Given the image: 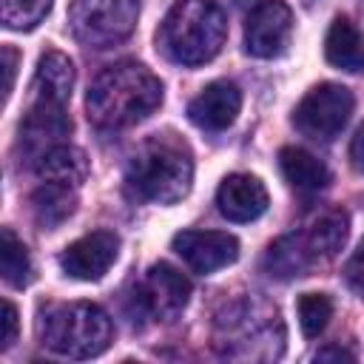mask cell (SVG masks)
<instances>
[{
	"label": "cell",
	"mask_w": 364,
	"mask_h": 364,
	"mask_svg": "<svg viewBox=\"0 0 364 364\" xmlns=\"http://www.w3.org/2000/svg\"><path fill=\"white\" fill-rule=\"evenodd\" d=\"M0 236H3V245H0V270H3V279L11 287H26L31 282V259H28V250H26V245L9 228H3Z\"/></svg>",
	"instance_id": "obj_22"
},
{
	"label": "cell",
	"mask_w": 364,
	"mask_h": 364,
	"mask_svg": "<svg viewBox=\"0 0 364 364\" xmlns=\"http://www.w3.org/2000/svg\"><path fill=\"white\" fill-rule=\"evenodd\" d=\"M3 71H6V85H3V100H9L14 88V74H17V51L11 46H3Z\"/></svg>",
	"instance_id": "obj_27"
},
{
	"label": "cell",
	"mask_w": 364,
	"mask_h": 364,
	"mask_svg": "<svg viewBox=\"0 0 364 364\" xmlns=\"http://www.w3.org/2000/svg\"><path fill=\"white\" fill-rule=\"evenodd\" d=\"M71 134V119L65 114V105L31 100L23 122H20V151L26 162L37 165L51 148L63 145V139Z\"/></svg>",
	"instance_id": "obj_9"
},
{
	"label": "cell",
	"mask_w": 364,
	"mask_h": 364,
	"mask_svg": "<svg viewBox=\"0 0 364 364\" xmlns=\"http://www.w3.org/2000/svg\"><path fill=\"white\" fill-rule=\"evenodd\" d=\"M333 318V301L324 293H304L299 299V324L307 338H316Z\"/></svg>",
	"instance_id": "obj_23"
},
{
	"label": "cell",
	"mask_w": 364,
	"mask_h": 364,
	"mask_svg": "<svg viewBox=\"0 0 364 364\" xmlns=\"http://www.w3.org/2000/svg\"><path fill=\"white\" fill-rule=\"evenodd\" d=\"M353 114V94L338 82H321L310 88L293 111V125L310 139H333L341 134Z\"/></svg>",
	"instance_id": "obj_7"
},
{
	"label": "cell",
	"mask_w": 364,
	"mask_h": 364,
	"mask_svg": "<svg viewBox=\"0 0 364 364\" xmlns=\"http://www.w3.org/2000/svg\"><path fill=\"white\" fill-rule=\"evenodd\" d=\"M344 282L353 293H358L364 299V242L353 250V256L344 264Z\"/></svg>",
	"instance_id": "obj_25"
},
{
	"label": "cell",
	"mask_w": 364,
	"mask_h": 364,
	"mask_svg": "<svg viewBox=\"0 0 364 364\" xmlns=\"http://www.w3.org/2000/svg\"><path fill=\"white\" fill-rule=\"evenodd\" d=\"M313 267H316V259L301 230L276 239L264 253V270L276 279H299V276H307Z\"/></svg>",
	"instance_id": "obj_17"
},
{
	"label": "cell",
	"mask_w": 364,
	"mask_h": 364,
	"mask_svg": "<svg viewBox=\"0 0 364 364\" xmlns=\"http://www.w3.org/2000/svg\"><path fill=\"white\" fill-rule=\"evenodd\" d=\"M117 253H119L117 233H111V230H94V233H85L82 239L71 242L60 253V267L71 279L94 282V279H102L108 273V267L117 262Z\"/></svg>",
	"instance_id": "obj_12"
},
{
	"label": "cell",
	"mask_w": 364,
	"mask_h": 364,
	"mask_svg": "<svg viewBox=\"0 0 364 364\" xmlns=\"http://www.w3.org/2000/svg\"><path fill=\"white\" fill-rule=\"evenodd\" d=\"M350 159H353V165L358 171H364V125L355 131V136L350 142Z\"/></svg>",
	"instance_id": "obj_28"
},
{
	"label": "cell",
	"mask_w": 364,
	"mask_h": 364,
	"mask_svg": "<svg viewBox=\"0 0 364 364\" xmlns=\"http://www.w3.org/2000/svg\"><path fill=\"white\" fill-rule=\"evenodd\" d=\"M37 336L43 347H48L57 355L94 358L108 350L114 330L102 307L91 301H71L51 304L37 321Z\"/></svg>",
	"instance_id": "obj_5"
},
{
	"label": "cell",
	"mask_w": 364,
	"mask_h": 364,
	"mask_svg": "<svg viewBox=\"0 0 364 364\" xmlns=\"http://www.w3.org/2000/svg\"><path fill=\"white\" fill-rule=\"evenodd\" d=\"M279 168L284 173V179L296 188V191H304V193H313V191H321L327 182H330V171L327 165L307 154L304 148H282L279 151Z\"/></svg>",
	"instance_id": "obj_18"
},
{
	"label": "cell",
	"mask_w": 364,
	"mask_h": 364,
	"mask_svg": "<svg viewBox=\"0 0 364 364\" xmlns=\"http://www.w3.org/2000/svg\"><path fill=\"white\" fill-rule=\"evenodd\" d=\"M162 102V82L142 63L122 60L97 74L88 88V119L102 131H122L142 122Z\"/></svg>",
	"instance_id": "obj_1"
},
{
	"label": "cell",
	"mask_w": 364,
	"mask_h": 364,
	"mask_svg": "<svg viewBox=\"0 0 364 364\" xmlns=\"http://www.w3.org/2000/svg\"><path fill=\"white\" fill-rule=\"evenodd\" d=\"M54 0H3V23L9 28H34L48 11Z\"/></svg>",
	"instance_id": "obj_24"
},
{
	"label": "cell",
	"mask_w": 364,
	"mask_h": 364,
	"mask_svg": "<svg viewBox=\"0 0 364 364\" xmlns=\"http://www.w3.org/2000/svg\"><path fill=\"white\" fill-rule=\"evenodd\" d=\"M330 358H336V361H353V353H347L341 347H324V350L316 353V361H330Z\"/></svg>",
	"instance_id": "obj_29"
},
{
	"label": "cell",
	"mask_w": 364,
	"mask_h": 364,
	"mask_svg": "<svg viewBox=\"0 0 364 364\" xmlns=\"http://www.w3.org/2000/svg\"><path fill=\"white\" fill-rule=\"evenodd\" d=\"M74 88V65L63 51H46L31 80V100L65 105Z\"/></svg>",
	"instance_id": "obj_15"
},
{
	"label": "cell",
	"mask_w": 364,
	"mask_h": 364,
	"mask_svg": "<svg viewBox=\"0 0 364 364\" xmlns=\"http://www.w3.org/2000/svg\"><path fill=\"white\" fill-rule=\"evenodd\" d=\"M293 34V11L282 0H262L245 23V48L253 57L270 60L284 54Z\"/></svg>",
	"instance_id": "obj_10"
},
{
	"label": "cell",
	"mask_w": 364,
	"mask_h": 364,
	"mask_svg": "<svg viewBox=\"0 0 364 364\" xmlns=\"http://www.w3.org/2000/svg\"><path fill=\"white\" fill-rule=\"evenodd\" d=\"M17 338V310L11 301H3V336H0V350H9Z\"/></svg>",
	"instance_id": "obj_26"
},
{
	"label": "cell",
	"mask_w": 364,
	"mask_h": 364,
	"mask_svg": "<svg viewBox=\"0 0 364 364\" xmlns=\"http://www.w3.org/2000/svg\"><path fill=\"white\" fill-rule=\"evenodd\" d=\"M193 182V159L182 139L173 134L148 136L128 159L125 185L142 202L173 205Z\"/></svg>",
	"instance_id": "obj_2"
},
{
	"label": "cell",
	"mask_w": 364,
	"mask_h": 364,
	"mask_svg": "<svg viewBox=\"0 0 364 364\" xmlns=\"http://www.w3.org/2000/svg\"><path fill=\"white\" fill-rule=\"evenodd\" d=\"M347 233H350V219H347V213L338 210V208L318 213V216L301 230V236H304V242H307V247H310L316 264L330 262V259L344 247Z\"/></svg>",
	"instance_id": "obj_16"
},
{
	"label": "cell",
	"mask_w": 364,
	"mask_h": 364,
	"mask_svg": "<svg viewBox=\"0 0 364 364\" xmlns=\"http://www.w3.org/2000/svg\"><path fill=\"white\" fill-rule=\"evenodd\" d=\"M31 208H34V219H37L43 228H57V225H63V222L77 210L74 185L43 182V185L31 193Z\"/></svg>",
	"instance_id": "obj_20"
},
{
	"label": "cell",
	"mask_w": 364,
	"mask_h": 364,
	"mask_svg": "<svg viewBox=\"0 0 364 364\" xmlns=\"http://www.w3.org/2000/svg\"><path fill=\"white\" fill-rule=\"evenodd\" d=\"M139 17V0H71L68 23L88 48H111L131 37Z\"/></svg>",
	"instance_id": "obj_6"
},
{
	"label": "cell",
	"mask_w": 364,
	"mask_h": 364,
	"mask_svg": "<svg viewBox=\"0 0 364 364\" xmlns=\"http://www.w3.org/2000/svg\"><path fill=\"white\" fill-rule=\"evenodd\" d=\"M34 171L46 179V182H63V185H80L88 173V162H85V154L80 148H71V145H57L51 148L37 165Z\"/></svg>",
	"instance_id": "obj_21"
},
{
	"label": "cell",
	"mask_w": 364,
	"mask_h": 364,
	"mask_svg": "<svg viewBox=\"0 0 364 364\" xmlns=\"http://www.w3.org/2000/svg\"><path fill=\"white\" fill-rule=\"evenodd\" d=\"M239 108H242L239 85L230 80H216L208 88H202V94H196L191 100L188 117L193 125H199L205 131H225L228 125H233Z\"/></svg>",
	"instance_id": "obj_13"
},
{
	"label": "cell",
	"mask_w": 364,
	"mask_h": 364,
	"mask_svg": "<svg viewBox=\"0 0 364 364\" xmlns=\"http://www.w3.org/2000/svg\"><path fill=\"white\" fill-rule=\"evenodd\" d=\"M324 54L327 60L341 68V71H361L364 68V40L358 34V28L347 20V17H336L327 40H324Z\"/></svg>",
	"instance_id": "obj_19"
},
{
	"label": "cell",
	"mask_w": 364,
	"mask_h": 364,
	"mask_svg": "<svg viewBox=\"0 0 364 364\" xmlns=\"http://www.w3.org/2000/svg\"><path fill=\"white\" fill-rule=\"evenodd\" d=\"M191 299V282L171 264L159 262L145 270L131 293L134 313L148 321H173Z\"/></svg>",
	"instance_id": "obj_8"
},
{
	"label": "cell",
	"mask_w": 364,
	"mask_h": 364,
	"mask_svg": "<svg viewBox=\"0 0 364 364\" xmlns=\"http://www.w3.org/2000/svg\"><path fill=\"white\" fill-rule=\"evenodd\" d=\"M213 338L216 350L228 358L270 361L279 358L284 350V324L270 301L259 296H245L216 313Z\"/></svg>",
	"instance_id": "obj_3"
},
{
	"label": "cell",
	"mask_w": 364,
	"mask_h": 364,
	"mask_svg": "<svg viewBox=\"0 0 364 364\" xmlns=\"http://www.w3.org/2000/svg\"><path fill=\"white\" fill-rule=\"evenodd\" d=\"M216 205L230 222H253L267 210V191L250 173H230L216 191Z\"/></svg>",
	"instance_id": "obj_14"
},
{
	"label": "cell",
	"mask_w": 364,
	"mask_h": 364,
	"mask_svg": "<svg viewBox=\"0 0 364 364\" xmlns=\"http://www.w3.org/2000/svg\"><path fill=\"white\" fill-rule=\"evenodd\" d=\"M173 250L196 273H213L239 259V242L222 230H182L173 236Z\"/></svg>",
	"instance_id": "obj_11"
},
{
	"label": "cell",
	"mask_w": 364,
	"mask_h": 364,
	"mask_svg": "<svg viewBox=\"0 0 364 364\" xmlns=\"http://www.w3.org/2000/svg\"><path fill=\"white\" fill-rule=\"evenodd\" d=\"M228 37V17L216 0H176L165 14L156 46L179 65H202L213 60Z\"/></svg>",
	"instance_id": "obj_4"
}]
</instances>
